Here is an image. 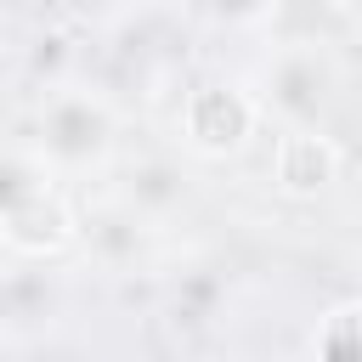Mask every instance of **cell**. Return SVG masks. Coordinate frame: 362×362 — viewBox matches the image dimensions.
Segmentation results:
<instances>
[{"instance_id":"obj_1","label":"cell","mask_w":362,"mask_h":362,"mask_svg":"<svg viewBox=\"0 0 362 362\" xmlns=\"http://www.w3.org/2000/svg\"><path fill=\"white\" fill-rule=\"evenodd\" d=\"M0 238L17 255H62L74 243V209L28 170V164H0Z\"/></svg>"},{"instance_id":"obj_2","label":"cell","mask_w":362,"mask_h":362,"mask_svg":"<svg viewBox=\"0 0 362 362\" xmlns=\"http://www.w3.org/2000/svg\"><path fill=\"white\" fill-rule=\"evenodd\" d=\"M260 130V102L243 85H192L181 102V136L198 158H238Z\"/></svg>"},{"instance_id":"obj_3","label":"cell","mask_w":362,"mask_h":362,"mask_svg":"<svg viewBox=\"0 0 362 362\" xmlns=\"http://www.w3.org/2000/svg\"><path fill=\"white\" fill-rule=\"evenodd\" d=\"M339 170H345V153H339L334 136H322V130H311V124L277 136V153H272V187H277L283 198L311 204V198H322V192L339 181Z\"/></svg>"},{"instance_id":"obj_4","label":"cell","mask_w":362,"mask_h":362,"mask_svg":"<svg viewBox=\"0 0 362 362\" xmlns=\"http://www.w3.org/2000/svg\"><path fill=\"white\" fill-rule=\"evenodd\" d=\"M107 141V113L90 96H62L45 113V153L57 158H90Z\"/></svg>"},{"instance_id":"obj_5","label":"cell","mask_w":362,"mask_h":362,"mask_svg":"<svg viewBox=\"0 0 362 362\" xmlns=\"http://www.w3.org/2000/svg\"><path fill=\"white\" fill-rule=\"evenodd\" d=\"M311 356L317 362H362V305L356 300H339L317 317Z\"/></svg>"},{"instance_id":"obj_6","label":"cell","mask_w":362,"mask_h":362,"mask_svg":"<svg viewBox=\"0 0 362 362\" xmlns=\"http://www.w3.org/2000/svg\"><path fill=\"white\" fill-rule=\"evenodd\" d=\"M322 85H328V74H322V62L305 51V45H294L288 57H283V68H277V102L288 107V113H317L322 107Z\"/></svg>"},{"instance_id":"obj_7","label":"cell","mask_w":362,"mask_h":362,"mask_svg":"<svg viewBox=\"0 0 362 362\" xmlns=\"http://www.w3.org/2000/svg\"><path fill=\"white\" fill-rule=\"evenodd\" d=\"M209 6H215L221 17H232V23H243V17H260L272 0H209Z\"/></svg>"}]
</instances>
